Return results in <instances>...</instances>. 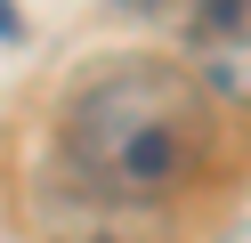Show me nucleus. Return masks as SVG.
<instances>
[{
	"label": "nucleus",
	"mask_w": 251,
	"mask_h": 243,
	"mask_svg": "<svg viewBox=\"0 0 251 243\" xmlns=\"http://www.w3.org/2000/svg\"><path fill=\"white\" fill-rule=\"evenodd\" d=\"M65 162L105 203H170L219 154V97L195 65L98 57L65 97Z\"/></svg>",
	"instance_id": "obj_1"
},
{
	"label": "nucleus",
	"mask_w": 251,
	"mask_h": 243,
	"mask_svg": "<svg viewBox=\"0 0 251 243\" xmlns=\"http://www.w3.org/2000/svg\"><path fill=\"white\" fill-rule=\"evenodd\" d=\"M186 49L202 57V89H235V65H251V0H195L178 16Z\"/></svg>",
	"instance_id": "obj_2"
},
{
	"label": "nucleus",
	"mask_w": 251,
	"mask_h": 243,
	"mask_svg": "<svg viewBox=\"0 0 251 243\" xmlns=\"http://www.w3.org/2000/svg\"><path fill=\"white\" fill-rule=\"evenodd\" d=\"M122 8H138V16H162V25H178L195 0H122Z\"/></svg>",
	"instance_id": "obj_3"
}]
</instances>
